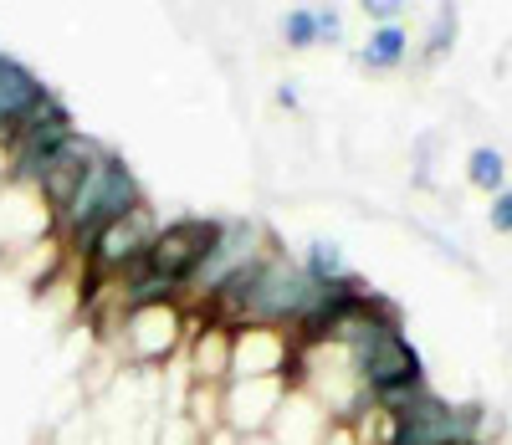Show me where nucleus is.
Segmentation results:
<instances>
[{"mask_svg":"<svg viewBox=\"0 0 512 445\" xmlns=\"http://www.w3.org/2000/svg\"><path fill=\"white\" fill-rule=\"evenodd\" d=\"M41 98H47L41 77H36L26 62H16V57L0 52V144H11V133L21 128V118H26Z\"/></svg>","mask_w":512,"mask_h":445,"instance_id":"nucleus-12","label":"nucleus"},{"mask_svg":"<svg viewBox=\"0 0 512 445\" xmlns=\"http://www.w3.org/2000/svg\"><path fill=\"white\" fill-rule=\"evenodd\" d=\"M492 226L497 231H512V190H497L492 195Z\"/></svg>","mask_w":512,"mask_h":445,"instance_id":"nucleus-21","label":"nucleus"},{"mask_svg":"<svg viewBox=\"0 0 512 445\" xmlns=\"http://www.w3.org/2000/svg\"><path fill=\"white\" fill-rule=\"evenodd\" d=\"M144 205V190L134 180V169H128L113 149H98V159L88 164L82 174V185L72 190V200L52 215V226L62 231L67 251H88V241L98 236V226H108L113 215Z\"/></svg>","mask_w":512,"mask_h":445,"instance_id":"nucleus-2","label":"nucleus"},{"mask_svg":"<svg viewBox=\"0 0 512 445\" xmlns=\"http://www.w3.org/2000/svg\"><path fill=\"white\" fill-rule=\"evenodd\" d=\"M446 445H482L477 435H466V440H446Z\"/></svg>","mask_w":512,"mask_h":445,"instance_id":"nucleus-23","label":"nucleus"},{"mask_svg":"<svg viewBox=\"0 0 512 445\" xmlns=\"http://www.w3.org/2000/svg\"><path fill=\"white\" fill-rule=\"evenodd\" d=\"M466 180H472L477 190H487V195H497V190L507 185V164H502V154H497L492 144H477L472 154H466Z\"/></svg>","mask_w":512,"mask_h":445,"instance_id":"nucleus-15","label":"nucleus"},{"mask_svg":"<svg viewBox=\"0 0 512 445\" xmlns=\"http://www.w3.org/2000/svg\"><path fill=\"white\" fill-rule=\"evenodd\" d=\"M313 16H318V47H338V41H344V16L333 6H318Z\"/></svg>","mask_w":512,"mask_h":445,"instance_id":"nucleus-19","label":"nucleus"},{"mask_svg":"<svg viewBox=\"0 0 512 445\" xmlns=\"http://www.w3.org/2000/svg\"><path fill=\"white\" fill-rule=\"evenodd\" d=\"M282 41H287L292 52L318 47V16H313V6H297V11L282 16Z\"/></svg>","mask_w":512,"mask_h":445,"instance_id":"nucleus-17","label":"nucleus"},{"mask_svg":"<svg viewBox=\"0 0 512 445\" xmlns=\"http://www.w3.org/2000/svg\"><path fill=\"white\" fill-rule=\"evenodd\" d=\"M359 6H364V16L369 21H400V11H405V0H359Z\"/></svg>","mask_w":512,"mask_h":445,"instance_id":"nucleus-20","label":"nucleus"},{"mask_svg":"<svg viewBox=\"0 0 512 445\" xmlns=\"http://www.w3.org/2000/svg\"><path fill=\"white\" fill-rule=\"evenodd\" d=\"M272 246V236L256 226V220H221V236H216V246L205 251V261L190 272V282H185V297H195L200 307L216 297L241 266H251L256 256H262Z\"/></svg>","mask_w":512,"mask_h":445,"instance_id":"nucleus-6","label":"nucleus"},{"mask_svg":"<svg viewBox=\"0 0 512 445\" xmlns=\"http://www.w3.org/2000/svg\"><path fill=\"white\" fill-rule=\"evenodd\" d=\"M72 133H77V128H72V113L47 93V98H41V103L21 118V128L11 133V144H6V149H11V180H16V185H36V174L47 169V159L72 139Z\"/></svg>","mask_w":512,"mask_h":445,"instance_id":"nucleus-7","label":"nucleus"},{"mask_svg":"<svg viewBox=\"0 0 512 445\" xmlns=\"http://www.w3.org/2000/svg\"><path fill=\"white\" fill-rule=\"evenodd\" d=\"M277 103H282V108H297V87H292V82L277 87Z\"/></svg>","mask_w":512,"mask_h":445,"instance_id":"nucleus-22","label":"nucleus"},{"mask_svg":"<svg viewBox=\"0 0 512 445\" xmlns=\"http://www.w3.org/2000/svg\"><path fill=\"white\" fill-rule=\"evenodd\" d=\"M123 328V348L144 364L169 359L175 348H185V328H180V302H149V307H128L118 318Z\"/></svg>","mask_w":512,"mask_h":445,"instance_id":"nucleus-9","label":"nucleus"},{"mask_svg":"<svg viewBox=\"0 0 512 445\" xmlns=\"http://www.w3.org/2000/svg\"><path fill=\"white\" fill-rule=\"evenodd\" d=\"M154 236H159V220H154L149 205H134V210L113 215L108 226H98V236L88 241V251H82V261H88V287L118 282L139 256H149Z\"/></svg>","mask_w":512,"mask_h":445,"instance_id":"nucleus-4","label":"nucleus"},{"mask_svg":"<svg viewBox=\"0 0 512 445\" xmlns=\"http://www.w3.org/2000/svg\"><path fill=\"white\" fill-rule=\"evenodd\" d=\"M405 57H410V36H405L400 21H384V26L369 31V41H364V67L369 72H395Z\"/></svg>","mask_w":512,"mask_h":445,"instance_id":"nucleus-14","label":"nucleus"},{"mask_svg":"<svg viewBox=\"0 0 512 445\" xmlns=\"http://www.w3.org/2000/svg\"><path fill=\"white\" fill-rule=\"evenodd\" d=\"M303 272L328 287V282H344V277H349V261H344V251H338L333 241H313V246L303 251Z\"/></svg>","mask_w":512,"mask_h":445,"instance_id":"nucleus-16","label":"nucleus"},{"mask_svg":"<svg viewBox=\"0 0 512 445\" xmlns=\"http://www.w3.org/2000/svg\"><path fill=\"white\" fill-rule=\"evenodd\" d=\"M349 359H354V374L369 389V399H379V405H390V410H400L415 389H425V364H420V353H415V343L405 338L400 323L374 333L359 348H349Z\"/></svg>","mask_w":512,"mask_h":445,"instance_id":"nucleus-3","label":"nucleus"},{"mask_svg":"<svg viewBox=\"0 0 512 445\" xmlns=\"http://www.w3.org/2000/svg\"><path fill=\"white\" fill-rule=\"evenodd\" d=\"M477 425H482V405H451L431 389H415L395 410V445H446V440L477 435Z\"/></svg>","mask_w":512,"mask_h":445,"instance_id":"nucleus-5","label":"nucleus"},{"mask_svg":"<svg viewBox=\"0 0 512 445\" xmlns=\"http://www.w3.org/2000/svg\"><path fill=\"white\" fill-rule=\"evenodd\" d=\"M318 287H323V282H313V277L303 272V261H292L287 251L267 246L251 266H241V272L205 302V307H216V313H205V318H216V323H226V328L267 323V328H287V333H292L297 323L313 313Z\"/></svg>","mask_w":512,"mask_h":445,"instance_id":"nucleus-1","label":"nucleus"},{"mask_svg":"<svg viewBox=\"0 0 512 445\" xmlns=\"http://www.w3.org/2000/svg\"><path fill=\"white\" fill-rule=\"evenodd\" d=\"M190 348V374L195 384H226L231 379V328L205 318V328L185 343Z\"/></svg>","mask_w":512,"mask_h":445,"instance_id":"nucleus-13","label":"nucleus"},{"mask_svg":"<svg viewBox=\"0 0 512 445\" xmlns=\"http://www.w3.org/2000/svg\"><path fill=\"white\" fill-rule=\"evenodd\" d=\"M292 379L287 374H262V379H226L221 384V425L231 435H267Z\"/></svg>","mask_w":512,"mask_h":445,"instance_id":"nucleus-8","label":"nucleus"},{"mask_svg":"<svg viewBox=\"0 0 512 445\" xmlns=\"http://www.w3.org/2000/svg\"><path fill=\"white\" fill-rule=\"evenodd\" d=\"M456 47V6H441V16L431 21V36H425V62H441Z\"/></svg>","mask_w":512,"mask_h":445,"instance_id":"nucleus-18","label":"nucleus"},{"mask_svg":"<svg viewBox=\"0 0 512 445\" xmlns=\"http://www.w3.org/2000/svg\"><path fill=\"white\" fill-rule=\"evenodd\" d=\"M216 236H221V220H175V226H159V236L149 241V266L190 282V272L216 246Z\"/></svg>","mask_w":512,"mask_h":445,"instance_id":"nucleus-10","label":"nucleus"},{"mask_svg":"<svg viewBox=\"0 0 512 445\" xmlns=\"http://www.w3.org/2000/svg\"><path fill=\"white\" fill-rule=\"evenodd\" d=\"M98 149L103 144H93V139H82V133H72V139L47 159V169L36 174V195H41V205H47V215H57L67 200H72V190L82 185V174H88V164L98 159Z\"/></svg>","mask_w":512,"mask_h":445,"instance_id":"nucleus-11","label":"nucleus"}]
</instances>
